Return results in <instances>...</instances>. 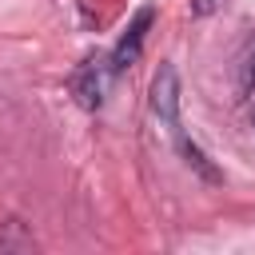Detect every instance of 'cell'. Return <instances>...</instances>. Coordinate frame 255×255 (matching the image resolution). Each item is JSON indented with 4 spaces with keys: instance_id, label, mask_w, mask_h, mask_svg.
Segmentation results:
<instances>
[{
    "instance_id": "1",
    "label": "cell",
    "mask_w": 255,
    "mask_h": 255,
    "mask_svg": "<svg viewBox=\"0 0 255 255\" xmlns=\"http://www.w3.org/2000/svg\"><path fill=\"white\" fill-rule=\"evenodd\" d=\"M112 76H116L112 56H108V60H104V56H88V60H84V64L72 72V96L80 100V108L96 112V108L104 104V96H108Z\"/></svg>"
},
{
    "instance_id": "2",
    "label": "cell",
    "mask_w": 255,
    "mask_h": 255,
    "mask_svg": "<svg viewBox=\"0 0 255 255\" xmlns=\"http://www.w3.org/2000/svg\"><path fill=\"white\" fill-rule=\"evenodd\" d=\"M151 112L159 116V124L179 131V76H175V64H159V72L151 80Z\"/></svg>"
},
{
    "instance_id": "3",
    "label": "cell",
    "mask_w": 255,
    "mask_h": 255,
    "mask_svg": "<svg viewBox=\"0 0 255 255\" xmlns=\"http://www.w3.org/2000/svg\"><path fill=\"white\" fill-rule=\"evenodd\" d=\"M151 20H155V8H139V12H135V20L128 24V32L120 36V44L112 48V68H116V76H120V72H128V68L139 60V52H143V40H147V28H151Z\"/></svg>"
},
{
    "instance_id": "4",
    "label": "cell",
    "mask_w": 255,
    "mask_h": 255,
    "mask_svg": "<svg viewBox=\"0 0 255 255\" xmlns=\"http://www.w3.org/2000/svg\"><path fill=\"white\" fill-rule=\"evenodd\" d=\"M171 135H175V143H179V155H183V163H187V167H191L199 179H207V183H223V171H219V167L207 159V151H203L195 139H187L183 131H171Z\"/></svg>"
},
{
    "instance_id": "5",
    "label": "cell",
    "mask_w": 255,
    "mask_h": 255,
    "mask_svg": "<svg viewBox=\"0 0 255 255\" xmlns=\"http://www.w3.org/2000/svg\"><path fill=\"white\" fill-rule=\"evenodd\" d=\"M239 88H243V96H255V48H251V52H247V60H243Z\"/></svg>"
},
{
    "instance_id": "6",
    "label": "cell",
    "mask_w": 255,
    "mask_h": 255,
    "mask_svg": "<svg viewBox=\"0 0 255 255\" xmlns=\"http://www.w3.org/2000/svg\"><path fill=\"white\" fill-rule=\"evenodd\" d=\"M219 8V0H191V12L195 16H207V12H215Z\"/></svg>"
},
{
    "instance_id": "7",
    "label": "cell",
    "mask_w": 255,
    "mask_h": 255,
    "mask_svg": "<svg viewBox=\"0 0 255 255\" xmlns=\"http://www.w3.org/2000/svg\"><path fill=\"white\" fill-rule=\"evenodd\" d=\"M251 128H255V124H251Z\"/></svg>"
}]
</instances>
